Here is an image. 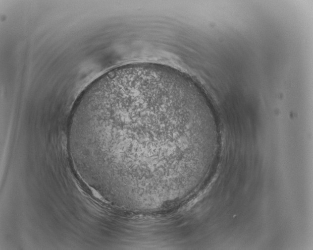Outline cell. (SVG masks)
<instances>
[{
  "mask_svg": "<svg viewBox=\"0 0 313 250\" xmlns=\"http://www.w3.org/2000/svg\"><path fill=\"white\" fill-rule=\"evenodd\" d=\"M215 125L209 100L192 78L148 63L93 81L69 122L90 174L110 180L120 201L160 197L191 178L199 143Z\"/></svg>",
  "mask_w": 313,
  "mask_h": 250,
  "instance_id": "cell-1",
  "label": "cell"
}]
</instances>
